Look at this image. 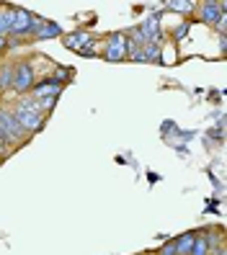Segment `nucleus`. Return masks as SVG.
I'll return each instance as SVG.
<instances>
[{
  "label": "nucleus",
  "mask_w": 227,
  "mask_h": 255,
  "mask_svg": "<svg viewBox=\"0 0 227 255\" xmlns=\"http://www.w3.org/2000/svg\"><path fill=\"white\" fill-rule=\"evenodd\" d=\"M194 240H196V232H184L181 237H176V240H173V245H176V255H191Z\"/></svg>",
  "instance_id": "11"
},
{
  "label": "nucleus",
  "mask_w": 227,
  "mask_h": 255,
  "mask_svg": "<svg viewBox=\"0 0 227 255\" xmlns=\"http://www.w3.org/2000/svg\"><path fill=\"white\" fill-rule=\"evenodd\" d=\"M168 10H181V13H196V3H186V0H171Z\"/></svg>",
  "instance_id": "13"
},
{
  "label": "nucleus",
  "mask_w": 227,
  "mask_h": 255,
  "mask_svg": "<svg viewBox=\"0 0 227 255\" xmlns=\"http://www.w3.org/2000/svg\"><path fill=\"white\" fill-rule=\"evenodd\" d=\"M191 255H215V248H212V232L209 230H196V240Z\"/></svg>",
  "instance_id": "7"
},
{
  "label": "nucleus",
  "mask_w": 227,
  "mask_h": 255,
  "mask_svg": "<svg viewBox=\"0 0 227 255\" xmlns=\"http://www.w3.org/2000/svg\"><path fill=\"white\" fill-rule=\"evenodd\" d=\"M13 18H16V8L8 3H0V39H8Z\"/></svg>",
  "instance_id": "8"
},
{
  "label": "nucleus",
  "mask_w": 227,
  "mask_h": 255,
  "mask_svg": "<svg viewBox=\"0 0 227 255\" xmlns=\"http://www.w3.org/2000/svg\"><path fill=\"white\" fill-rule=\"evenodd\" d=\"M196 16H199V21L215 26L222 16H227V3H202L196 5Z\"/></svg>",
  "instance_id": "6"
},
{
  "label": "nucleus",
  "mask_w": 227,
  "mask_h": 255,
  "mask_svg": "<svg viewBox=\"0 0 227 255\" xmlns=\"http://www.w3.org/2000/svg\"><path fill=\"white\" fill-rule=\"evenodd\" d=\"M0 160H5V157H3V155H0Z\"/></svg>",
  "instance_id": "16"
},
{
  "label": "nucleus",
  "mask_w": 227,
  "mask_h": 255,
  "mask_svg": "<svg viewBox=\"0 0 227 255\" xmlns=\"http://www.w3.org/2000/svg\"><path fill=\"white\" fill-rule=\"evenodd\" d=\"M62 34V28L52 21H39L36 28H34V39H52V36H59Z\"/></svg>",
  "instance_id": "10"
},
{
  "label": "nucleus",
  "mask_w": 227,
  "mask_h": 255,
  "mask_svg": "<svg viewBox=\"0 0 227 255\" xmlns=\"http://www.w3.org/2000/svg\"><path fill=\"white\" fill-rule=\"evenodd\" d=\"M10 83H13V65L3 62V65H0V93L10 91Z\"/></svg>",
  "instance_id": "12"
},
{
  "label": "nucleus",
  "mask_w": 227,
  "mask_h": 255,
  "mask_svg": "<svg viewBox=\"0 0 227 255\" xmlns=\"http://www.w3.org/2000/svg\"><path fill=\"white\" fill-rule=\"evenodd\" d=\"M142 255H155V253H142Z\"/></svg>",
  "instance_id": "15"
},
{
  "label": "nucleus",
  "mask_w": 227,
  "mask_h": 255,
  "mask_svg": "<svg viewBox=\"0 0 227 255\" xmlns=\"http://www.w3.org/2000/svg\"><path fill=\"white\" fill-rule=\"evenodd\" d=\"M155 255H176V245H173V240L163 243V245L158 248V253H155Z\"/></svg>",
  "instance_id": "14"
},
{
  "label": "nucleus",
  "mask_w": 227,
  "mask_h": 255,
  "mask_svg": "<svg viewBox=\"0 0 227 255\" xmlns=\"http://www.w3.org/2000/svg\"><path fill=\"white\" fill-rule=\"evenodd\" d=\"M13 116H16V122L21 124V129L26 134H34L44 127L47 122V114L41 111V103L31 96H23L16 101V109H13Z\"/></svg>",
  "instance_id": "1"
},
{
  "label": "nucleus",
  "mask_w": 227,
  "mask_h": 255,
  "mask_svg": "<svg viewBox=\"0 0 227 255\" xmlns=\"http://www.w3.org/2000/svg\"><path fill=\"white\" fill-rule=\"evenodd\" d=\"M36 85V72L31 59H21V62L13 65V83H10V91L16 93H31V88Z\"/></svg>",
  "instance_id": "2"
},
{
  "label": "nucleus",
  "mask_w": 227,
  "mask_h": 255,
  "mask_svg": "<svg viewBox=\"0 0 227 255\" xmlns=\"http://www.w3.org/2000/svg\"><path fill=\"white\" fill-rule=\"evenodd\" d=\"M39 21H41V18H36L31 10L16 8V18H13V26H10L8 39L18 41V39H23V36H28V34H34V28H36V23H39Z\"/></svg>",
  "instance_id": "3"
},
{
  "label": "nucleus",
  "mask_w": 227,
  "mask_h": 255,
  "mask_svg": "<svg viewBox=\"0 0 227 255\" xmlns=\"http://www.w3.org/2000/svg\"><path fill=\"white\" fill-rule=\"evenodd\" d=\"M129 39L124 34H111L106 39V49H103V57L109 59V62H119V59H124L129 54Z\"/></svg>",
  "instance_id": "5"
},
{
  "label": "nucleus",
  "mask_w": 227,
  "mask_h": 255,
  "mask_svg": "<svg viewBox=\"0 0 227 255\" xmlns=\"http://www.w3.org/2000/svg\"><path fill=\"white\" fill-rule=\"evenodd\" d=\"M62 41H65V47H67V49H78V52H85V44H90V41H93V36H90V34H85V31H75V34L65 36Z\"/></svg>",
  "instance_id": "9"
},
{
  "label": "nucleus",
  "mask_w": 227,
  "mask_h": 255,
  "mask_svg": "<svg viewBox=\"0 0 227 255\" xmlns=\"http://www.w3.org/2000/svg\"><path fill=\"white\" fill-rule=\"evenodd\" d=\"M0 129L5 131V137H8V144L10 147H18L21 142H26V131L21 129V124L16 122V116H13V111L3 109L0 106Z\"/></svg>",
  "instance_id": "4"
}]
</instances>
